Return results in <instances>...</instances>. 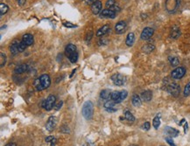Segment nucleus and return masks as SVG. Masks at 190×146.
<instances>
[{
	"instance_id": "nucleus-1",
	"label": "nucleus",
	"mask_w": 190,
	"mask_h": 146,
	"mask_svg": "<svg viewBox=\"0 0 190 146\" xmlns=\"http://www.w3.org/2000/svg\"><path fill=\"white\" fill-rule=\"evenodd\" d=\"M51 84V79L50 76L47 74L41 75L39 78H37L34 81V88L37 91H42L46 88H48Z\"/></svg>"
},
{
	"instance_id": "nucleus-2",
	"label": "nucleus",
	"mask_w": 190,
	"mask_h": 146,
	"mask_svg": "<svg viewBox=\"0 0 190 146\" xmlns=\"http://www.w3.org/2000/svg\"><path fill=\"white\" fill-rule=\"evenodd\" d=\"M65 54L67 57L68 58L69 61L71 63H75L78 60V53L76 50V47L74 44H68L67 45L65 48Z\"/></svg>"
},
{
	"instance_id": "nucleus-3",
	"label": "nucleus",
	"mask_w": 190,
	"mask_h": 146,
	"mask_svg": "<svg viewBox=\"0 0 190 146\" xmlns=\"http://www.w3.org/2000/svg\"><path fill=\"white\" fill-rule=\"evenodd\" d=\"M82 113L83 117L86 120H90L93 117L94 115V105L90 101L86 102L83 106H82Z\"/></svg>"
},
{
	"instance_id": "nucleus-4",
	"label": "nucleus",
	"mask_w": 190,
	"mask_h": 146,
	"mask_svg": "<svg viewBox=\"0 0 190 146\" xmlns=\"http://www.w3.org/2000/svg\"><path fill=\"white\" fill-rule=\"evenodd\" d=\"M128 95V93L126 90H122V91H114L111 93V97L110 99L114 101L116 103H119L123 102Z\"/></svg>"
},
{
	"instance_id": "nucleus-5",
	"label": "nucleus",
	"mask_w": 190,
	"mask_h": 146,
	"mask_svg": "<svg viewBox=\"0 0 190 146\" xmlns=\"http://www.w3.org/2000/svg\"><path fill=\"white\" fill-rule=\"evenodd\" d=\"M180 2L181 0H166V4H165L166 10L170 13H174L180 6Z\"/></svg>"
},
{
	"instance_id": "nucleus-6",
	"label": "nucleus",
	"mask_w": 190,
	"mask_h": 146,
	"mask_svg": "<svg viewBox=\"0 0 190 146\" xmlns=\"http://www.w3.org/2000/svg\"><path fill=\"white\" fill-rule=\"evenodd\" d=\"M55 102H56V97L54 95H50L46 100L43 101L42 108H45L47 111H50L54 108V106L55 104Z\"/></svg>"
},
{
	"instance_id": "nucleus-7",
	"label": "nucleus",
	"mask_w": 190,
	"mask_h": 146,
	"mask_svg": "<svg viewBox=\"0 0 190 146\" xmlns=\"http://www.w3.org/2000/svg\"><path fill=\"white\" fill-rule=\"evenodd\" d=\"M166 91H167L170 95H173V96H178V95H180V86H179L177 83L173 82V83H170L169 85H167V87H166Z\"/></svg>"
},
{
	"instance_id": "nucleus-8",
	"label": "nucleus",
	"mask_w": 190,
	"mask_h": 146,
	"mask_svg": "<svg viewBox=\"0 0 190 146\" xmlns=\"http://www.w3.org/2000/svg\"><path fill=\"white\" fill-rule=\"evenodd\" d=\"M111 81L117 86H123L125 83L126 78L121 74H115L111 76Z\"/></svg>"
},
{
	"instance_id": "nucleus-9",
	"label": "nucleus",
	"mask_w": 190,
	"mask_h": 146,
	"mask_svg": "<svg viewBox=\"0 0 190 146\" xmlns=\"http://www.w3.org/2000/svg\"><path fill=\"white\" fill-rule=\"evenodd\" d=\"M185 74H186V69L182 67H177L172 71L171 76H172V78L178 80V79H181L185 75Z\"/></svg>"
},
{
	"instance_id": "nucleus-10",
	"label": "nucleus",
	"mask_w": 190,
	"mask_h": 146,
	"mask_svg": "<svg viewBox=\"0 0 190 146\" xmlns=\"http://www.w3.org/2000/svg\"><path fill=\"white\" fill-rule=\"evenodd\" d=\"M34 36L30 33H26L25 35H23L22 37V40H21V43L26 47H28L29 46L33 45L34 44Z\"/></svg>"
},
{
	"instance_id": "nucleus-11",
	"label": "nucleus",
	"mask_w": 190,
	"mask_h": 146,
	"mask_svg": "<svg viewBox=\"0 0 190 146\" xmlns=\"http://www.w3.org/2000/svg\"><path fill=\"white\" fill-rule=\"evenodd\" d=\"M153 35V29L151 28V27H145L142 33H141V35H140V38L141 40H149L150 38H152V36Z\"/></svg>"
},
{
	"instance_id": "nucleus-12",
	"label": "nucleus",
	"mask_w": 190,
	"mask_h": 146,
	"mask_svg": "<svg viewBox=\"0 0 190 146\" xmlns=\"http://www.w3.org/2000/svg\"><path fill=\"white\" fill-rule=\"evenodd\" d=\"M117 13L110 9H104L100 13V18H106V19H115Z\"/></svg>"
},
{
	"instance_id": "nucleus-13",
	"label": "nucleus",
	"mask_w": 190,
	"mask_h": 146,
	"mask_svg": "<svg viewBox=\"0 0 190 146\" xmlns=\"http://www.w3.org/2000/svg\"><path fill=\"white\" fill-rule=\"evenodd\" d=\"M126 28H127L126 22H125V21H119V22L117 23L116 26H115L116 33H117V34H122V33H124V31L126 30Z\"/></svg>"
},
{
	"instance_id": "nucleus-14",
	"label": "nucleus",
	"mask_w": 190,
	"mask_h": 146,
	"mask_svg": "<svg viewBox=\"0 0 190 146\" xmlns=\"http://www.w3.org/2000/svg\"><path fill=\"white\" fill-rule=\"evenodd\" d=\"M115 104H116V102L114 101L110 100V101H107L104 102L103 107L106 109V111H108L110 113H113V112H116L117 110V108L115 107Z\"/></svg>"
},
{
	"instance_id": "nucleus-15",
	"label": "nucleus",
	"mask_w": 190,
	"mask_h": 146,
	"mask_svg": "<svg viewBox=\"0 0 190 146\" xmlns=\"http://www.w3.org/2000/svg\"><path fill=\"white\" fill-rule=\"evenodd\" d=\"M102 8H103V5H102V2L101 1H96V3H94L92 6H91V11H92V13L95 14V15H98L101 13L102 12Z\"/></svg>"
},
{
	"instance_id": "nucleus-16",
	"label": "nucleus",
	"mask_w": 190,
	"mask_h": 146,
	"mask_svg": "<svg viewBox=\"0 0 190 146\" xmlns=\"http://www.w3.org/2000/svg\"><path fill=\"white\" fill-rule=\"evenodd\" d=\"M56 122H57L56 118H55L54 116H53V115L50 116V117L48 118L47 123H46V129H47L48 131H52V130L55 128Z\"/></svg>"
},
{
	"instance_id": "nucleus-17",
	"label": "nucleus",
	"mask_w": 190,
	"mask_h": 146,
	"mask_svg": "<svg viewBox=\"0 0 190 146\" xmlns=\"http://www.w3.org/2000/svg\"><path fill=\"white\" fill-rule=\"evenodd\" d=\"M105 6H106V9L112 10V11H114L116 13L120 11V7L117 6L115 0H107V2H106V4H105Z\"/></svg>"
},
{
	"instance_id": "nucleus-18",
	"label": "nucleus",
	"mask_w": 190,
	"mask_h": 146,
	"mask_svg": "<svg viewBox=\"0 0 190 146\" xmlns=\"http://www.w3.org/2000/svg\"><path fill=\"white\" fill-rule=\"evenodd\" d=\"M110 32V27L109 25H104L100 29L97 30L96 32V36L97 37H103L104 35H106L107 33H109Z\"/></svg>"
},
{
	"instance_id": "nucleus-19",
	"label": "nucleus",
	"mask_w": 190,
	"mask_h": 146,
	"mask_svg": "<svg viewBox=\"0 0 190 146\" xmlns=\"http://www.w3.org/2000/svg\"><path fill=\"white\" fill-rule=\"evenodd\" d=\"M180 28L177 26H173L171 29V32H170V38L171 39H173V40H176L180 37Z\"/></svg>"
},
{
	"instance_id": "nucleus-20",
	"label": "nucleus",
	"mask_w": 190,
	"mask_h": 146,
	"mask_svg": "<svg viewBox=\"0 0 190 146\" xmlns=\"http://www.w3.org/2000/svg\"><path fill=\"white\" fill-rule=\"evenodd\" d=\"M19 42L20 41H18V40H13V43L10 46V51H11V54L13 55H17L18 54H20V51H19Z\"/></svg>"
},
{
	"instance_id": "nucleus-21",
	"label": "nucleus",
	"mask_w": 190,
	"mask_h": 146,
	"mask_svg": "<svg viewBox=\"0 0 190 146\" xmlns=\"http://www.w3.org/2000/svg\"><path fill=\"white\" fill-rule=\"evenodd\" d=\"M28 68L29 67L27 65V64H21V65H19L15 67L14 69V73L17 74H23V73H26L28 71Z\"/></svg>"
},
{
	"instance_id": "nucleus-22",
	"label": "nucleus",
	"mask_w": 190,
	"mask_h": 146,
	"mask_svg": "<svg viewBox=\"0 0 190 146\" xmlns=\"http://www.w3.org/2000/svg\"><path fill=\"white\" fill-rule=\"evenodd\" d=\"M165 133L167 134L171 137H175L179 135V131L176 129L171 128V127H166L165 128Z\"/></svg>"
},
{
	"instance_id": "nucleus-23",
	"label": "nucleus",
	"mask_w": 190,
	"mask_h": 146,
	"mask_svg": "<svg viewBox=\"0 0 190 146\" xmlns=\"http://www.w3.org/2000/svg\"><path fill=\"white\" fill-rule=\"evenodd\" d=\"M135 42V35L133 33H128L127 37H126V40H125V44L128 47H132L133 44Z\"/></svg>"
},
{
	"instance_id": "nucleus-24",
	"label": "nucleus",
	"mask_w": 190,
	"mask_h": 146,
	"mask_svg": "<svg viewBox=\"0 0 190 146\" xmlns=\"http://www.w3.org/2000/svg\"><path fill=\"white\" fill-rule=\"evenodd\" d=\"M141 98L145 102H150L152 100V92L150 90L144 91L141 94Z\"/></svg>"
},
{
	"instance_id": "nucleus-25",
	"label": "nucleus",
	"mask_w": 190,
	"mask_h": 146,
	"mask_svg": "<svg viewBox=\"0 0 190 146\" xmlns=\"http://www.w3.org/2000/svg\"><path fill=\"white\" fill-rule=\"evenodd\" d=\"M155 49V47L152 44H146L142 47V52L145 54H150Z\"/></svg>"
},
{
	"instance_id": "nucleus-26",
	"label": "nucleus",
	"mask_w": 190,
	"mask_h": 146,
	"mask_svg": "<svg viewBox=\"0 0 190 146\" xmlns=\"http://www.w3.org/2000/svg\"><path fill=\"white\" fill-rule=\"evenodd\" d=\"M131 102H132L133 106H135V107H140V106H141V103H142L141 99H140V97H139L138 95H134L132 96Z\"/></svg>"
},
{
	"instance_id": "nucleus-27",
	"label": "nucleus",
	"mask_w": 190,
	"mask_h": 146,
	"mask_svg": "<svg viewBox=\"0 0 190 146\" xmlns=\"http://www.w3.org/2000/svg\"><path fill=\"white\" fill-rule=\"evenodd\" d=\"M101 98L103 99V100H109L110 97H111V92L109 90V89H104L101 92V95H100Z\"/></svg>"
},
{
	"instance_id": "nucleus-28",
	"label": "nucleus",
	"mask_w": 190,
	"mask_h": 146,
	"mask_svg": "<svg viewBox=\"0 0 190 146\" xmlns=\"http://www.w3.org/2000/svg\"><path fill=\"white\" fill-rule=\"evenodd\" d=\"M8 11H9V7L7 6L6 4H5V3L0 4V15H1V17L4 16L5 14H6Z\"/></svg>"
},
{
	"instance_id": "nucleus-29",
	"label": "nucleus",
	"mask_w": 190,
	"mask_h": 146,
	"mask_svg": "<svg viewBox=\"0 0 190 146\" xmlns=\"http://www.w3.org/2000/svg\"><path fill=\"white\" fill-rule=\"evenodd\" d=\"M168 60H169V62H170V64H171V66H173V67H177L178 65H179V59L177 58V57H173V56H170L169 58H168Z\"/></svg>"
},
{
	"instance_id": "nucleus-30",
	"label": "nucleus",
	"mask_w": 190,
	"mask_h": 146,
	"mask_svg": "<svg viewBox=\"0 0 190 146\" xmlns=\"http://www.w3.org/2000/svg\"><path fill=\"white\" fill-rule=\"evenodd\" d=\"M124 117L127 121L129 122H134L135 121V117L134 115L130 112V111H125L124 112Z\"/></svg>"
},
{
	"instance_id": "nucleus-31",
	"label": "nucleus",
	"mask_w": 190,
	"mask_h": 146,
	"mask_svg": "<svg viewBox=\"0 0 190 146\" xmlns=\"http://www.w3.org/2000/svg\"><path fill=\"white\" fill-rule=\"evenodd\" d=\"M152 125H153V127H154L156 129H159V125H160V118H159V115H157V116H155V117L153 118Z\"/></svg>"
},
{
	"instance_id": "nucleus-32",
	"label": "nucleus",
	"mask_w": 190,
	"mask_h": 146,
	"mask_svg": "<svg viewBox=\"0 0 190 146\" xmlns=\"http://www.w3.org/2000/svg\"><path fill=\"white\" fill-rule=\"evenodd\" d=\"M46 142L47 143H51V146H55L56 143V138L54 136H49L46 137Z\"/></svg>"
},
{
	"instance_id": "nucleus-33",
	"label": "nucleus",
	"mask_w": 190,
	"mask_h": 146,
	"mask_svg": "<svg viewBox=\"0 0 190 146\" xmlns=\"http://www.w3.org/2000/svg\"><path fill=\"white\" fill-rule=\"evenodd\" d=\"M0 57H1V62H0V67H5L6 63V55L4 53H0Z\"/></svg>"
},
{
	"instance_id": "nucleus-34",
	"label": "nucleus",
	"mask_w": 190,
	"mask_h": 146,
	"mask_svg": "<svg viewBox=\"0 0 190 146\" xmlns=\"http://www.w3.org/2000/svg\"><path fill=\"white\" fill-rule=\"evenodd\" d=\"M184 95L185 96H189L190 95V82H188L185 88H184Z\"/></svg>"
},
{
	"instance_id": "nucleus-35",
	"label": "nucleus",
	"mask_w": 190,
	"mask_h": 146,
	"mask_svg": "<svg viewBox=\"0 0 190 146\" xmlns=\"http://www.w3.org/2000/svg\"><path fill=\"white\" fill-rule=\"evenodd\" d=\"M166 141L167 142V143H169L170 146H176L173 143V137L171 136H168V137H166Z\"/></svg>"
},
{
	"instance_id": "nucleus-36",
	"label": "nucleus",
	"mask_w": 190,
	"mask_h": 146,
	"mask_svg": "<svg viewBox=\"0 0 190 146\" xmlns=\"http://www.w3.org/2000/svg\"><path fill=\"white\" fill-rule=\"evenodd\" d=\"M150 127H151V125H150V122H145L144 124H143V129H145V130H149L150 129Z\"/></svg>"
},
{
	"instance_id": "nucleus-37",
	"label": "nucleus",
	"mask_w": 190,
	"mask_h": 146,
	"mask_svg": "<svg viewBox=\"0 0 190 146\" xmlns=\"http://www.w3.org/2000/svg\"><path fill=\"white\" fill-rule=\"evenodd\" d=\"M63 25H64V26H66V27H69V28H74V27H76V26H75V25H74V24H72V23H70V22H65Z\"/></svg>"
},
{
	"instance_id": "nucleus-38",
	"label": "nucleus",
	"mask_w": 190,
	"mask_h": 146,
	"mask_svg": "<svg viewBox=\"0 0 190 146\" xmlns=\"http://www.w3.org/2000/svg\"><path fill=\"white\" fill-rule=\"evenodd\" d=\"M62 105H63V102H62V101L59 102V103L55 106V109H56V110H59V109L62 107Z\"/></svg>"
},
{
	"instance_id": "nucleus-39",
	"label": "nucleus",
	"mask_w": 190,
	"mask_h": 146,
	"mask_svg": "<svg viewBox=\"0 0 190 146\" xmlns=\"http://www.w3.org/2000/svg\"><path fill=\"white\" fill-rule=\"evenodd\" d=\"M98 0H85V3L87 5H93L94 3H96Z\"/></svg>"
},
{
	"instance_id": "nucleus-40",
	"label": "nucleus",
	"mask_w": 190,
	"mask_h": 146,
	"mask_svg": "<svg viewBox=\"0 0 190 146\" xmlns=\"http://www.w3.org/2000/svg\"><path fill=\"white\" fill-rule=\"evenodd\" d=\"M92 36H93V32H89V34L88 33V34H87V36H86V41H88V40H91V38H92Z\"/></svg>"
},
{
	"instance_id": "nucleus-41",
	"label": "nucleus",
	"mask_w": 190,
	"mask_h": 146,
	"mask_svg": "<svg viewBox=\"0 0 190 146\" xmlns=\"http://www.w3.org/2000/svg\"><path fill=\"white\" fill-rule=\"evenodd\" d=\"M17 2H18V5H19V6H24V5L26 4L27 0H17Z\"/></svg>"
},
{
	"instance_id": "nucleus-42",
	"label": "nucleus",
	"mask_w": 190,
	"mask_h": 146,
	"mask_svg": "<svg viewBox=\"0 0 190 146\" xmlns=\"http://www.w3.org/2000/svg\"><path fill=\"white\" fill-rule=\"evenodd\" d=\"M106 43H107V41H104V40H101L99 41V45H100V46L104 45V44H106Z\"/></svg>"
},
{
	"instance_id": "nucleus-43",
	"label": "nucleus",
	"mask_w": 190,
	"mask_h": 146,
	"mask_svg": "<svg viewBox=\"0 0 190 146\" xmlns=\"http://www.w3.org/2000/svg\"><path fill=\"white\" fill-rule=\"evenodd\" d=\"M6 146H17V144L15 143H7Z\"/></svg>"
},
{
	"instance_id": "nucleus-44",
	"label": "nucleus",
	"mask_w": 190,
	"mask_h": 146,
	"mask_svg": "<svg viewBox=\"0 0 190 146\" xmlns=\"http://www.w3.org/2000/svg\"><path fill=\"white\" fill-rule=\"evenodd\" d=\"M184 129H185V133L187 132V123L185 122V126H184Z\"/></svg>"
},
{
	"instance_id": "nucleus-45",
	"label": "nucleus",
	"mask_w": 190,
	"mask_h": 146,
	"mask_svg": "<svg viewBox=\"0 0 190 146\" xmlns=\"http://www.w3.org/2000/svg\"><path fill=\"white\" fill-rule=\"evenodd\" d=\"M130 146H138V145H130Z\"/></svg>"
},
{
	"instance_id": "nucleus-46",
	"label": "nucleus",
	"mask_w": 190,
	"mask_h": 146,
	"mask_svg": "<svg viewBox=\"0 0 190 146\" xmlns=\"http://www.w3.org/2000/svg\"><path fill=\"white\" fill-rule=\"evenodd\" d=\"M82 146H87V145H86V144H84V145H82Z\"/></svg>"
}]
</instances>
